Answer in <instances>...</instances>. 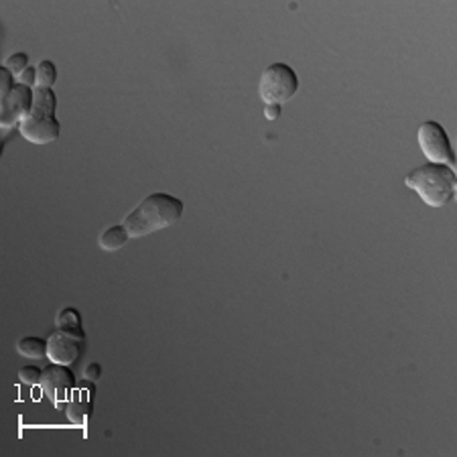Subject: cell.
Listing matches in <instances>:
<instances>
[{"label": "cell", "instance_id": "obj_1", "mask_svg": "<svg viewBox=\"0 0 457 457\" xmlns=\"http://www.w3.org/2000/svg\"><path fill=\"white\" fill-rule=\"evenodd\" d=\"M185 205L171 193H150L124 217V228L130 238H140L165 230L181 220Z\"/></svg>", "mask_w": 457, "mask_h": 457}, {"label": "cell", "instance_id": "obj_2", "mask_svg": "<svg viewBox=\"0 0 457 457\" xmlns=\"http://www.w3.org/2000/svg\"><path fill=\"white\" fill-rule=\"evenodd\" d=\"M404 185L415 189L419 197L431 207H445L456 197L457 175L443 163H425L406 175Z\"/></svg>", "mask_w": 457, "mask_h": 457}, {"label": "cell", "instance_id": "obj_3", "mask_svg": "<svg viewBox=\"0 0 457 457\" xmlns=\"http://www.w3.org/2000/svg\"><path fill=\"white\" fill-rule=\"evenodd\" d=\"M57 108V96L53 88H35L33 108L27 116L19 124V133L33 145H49L59 138L61 124L55 118Z\"/></svg>", "mask_w": 457, "mask_h": 457}, {"label": "cell", "instance_id": "obj_4", "mask_svg": "<svg viewBox=\"0 0 457 457\" xmlns=\"http://www.w3.org/2000/svg\"><path fill=\"white\" fill-rule=\"evenodd\" d=\"M299 90V78L295 69L287 63H272L262 71L260 83H258V96L267 106H281L289 102Z\"/></svg>", "mask_w": 457, "mask_h": 457}, {"label": "cell", "instance_id": "obj_5", "mask_svg": "<svg viewBox=\"0 0 457 457\" xmlns=\"http://www.w3.org/2000/svg\"><path fill=\"white\" fill-rule=\"evenodd\" d=\"M419 147L425 153L429 163H443L451 169L456 167V153L451 148L449 136L439 122L427 120L419 126Z\"/></svg>", "mask_w": 457, "mask_h": 457}, {"label": "cell", "instance_id": "obj_6", "mask_svg": "<svg viewBox=\"0 0 457 457\" xmlns=\"http://www.w3.org/2000/svg\"><path fill=\"white\" fill-rule=\"evenodd\" d=\"M39 386L47 399H51L57 404H66L71 392L78 386V382H76V374L69 370V366L51 362L47 368H43Z\"/></svg>", "mask_w": 457, "mask_h": 457}, {"label": "cell", "instance_id": "obj_7", "mask_svg": "<svg viewBox=\"0 0 457 457\" xmlns=\"http://www.w3.org/2000/svg\"><path fill=\"white\" fill-rule=\"evenodd\" d=\"M33 98H35V88H29L25 83L16 81L13 92L0 102V126L4 130L19 126L21 120L31 112Z\"/></svg>", "mask_w": 457, "mask_h": 457}, {"label": "cell", "instance_id": "obj_8", "mask_svg": "<svg viewBox=\"0 0 457 457\" xmlns=\"http://www.w3.org/2000/svg\"><path fill=\"white\" fill-rule=\"evenodd\" d=\"M94 396H96V382L83 378L78 382L76 390L71 392L68 401H66V415L68 419L78 425V427H86L88 421L92 417V411H94Z\"/></svg>", "mask_w": 457, "mask_h": 457}, {"label": "cell", "instance_id": "obj_9", "mask_svg": "<svg viewBox=\"0 0 457 457\" xmlns=\"http://www.w3.org/2000/svg\"><path fill=\"white\" fill-rule=\"evenodd\" d=\"M81 351H83V339L69 336L61 329L53 332L47 339V358L55 364L71 366L80 360Z\"/></svg>", "mask_w": 457, "mask_h": 457}, {"label": "cell", "instance_id": "obj_10", "mask_svg": "<svg viewBox=\"0 0 457 457\" xmlns=\"http://www.w3.org/2000/svg\"><path fill=\"white\" fill-rule=\"evenodd\" d=\"M57 329L66 332L69 336L80 337V339H86V334H83V327H81V317L80 311L76 307H63L59 311L57 315Z\"/></svg>", "mask_w": 457, "mask_h": 457}, {"label": "cell", "instance_id": "obj_11", "mask_svg": "<svg viewBox=\"0 0 457 457\" xmlns=\"http://www.w3.org/2000/svg\"><path fill=\"white\" fill-rule=\"evenodd\" d=\"M128 232L124 228V224H116V226H110L108 230H104V234L100 236V246L108 250V252H114V250H120L124 244L128 242Z\"/></svg>", "mask_w": 457, "mask_h": 457}, {"label": "cell", "instance_id": "obj_12", "mask_svg": "<svg viewBox=\"0 0 457 457\" xmlns=\"http://www.w3.org/2000/svg\"><path fill=\"white\" fill-rule=\"evenodd\" d=\"M19 354L27 356V358H47V339L41 337H23L16 344Z\"/></svg>", "mask_w": 457, "mask_h": 457}, {"label": "cell", "instance_id": "obj_13", "mask_svg": "<svg viewBox=\"0 0 457 457\" xmlns=\"http://www.w3.org/2000/svg\"><path fill=\"white\" fill-rule=\"evenodd\" d=\"M37 78L43 88H53V83L57 81V68H55L53 61H41L37 66Z\"/></svg>", "mask_w": 457, "mask_h": 457}, {"label": "cell", "instance_id": "obj_14", "mask_svg": "<svg viewBox=\"0 0 457 457\" xmlns=\"http://www.w3.org/2000/svg\"><path fill=\"white\" fill-rule=\"evenodd\" d=\"M2 66L9 69L14 78H19V76L29 68V55L21 53V51H19V53H13L9 59H6V61H4V63H2Z\"/></svg>", "mask_w": 457, "mask_h": 457}, {"label": "cell", "instance_id": "obj_15", "mask_svg": "<svg viewBox=\"0 0 457 457\" xmlns=\"http://www.w3.org/2000/svg\"><path fill=\"white\" fill-rule=\"evenodd\" d=\"M41 376H43V370L37 368V366H23L19 370V380L23 384H29V386H37L41 384Z\"/></svg>", "mask_w": 457, "mask_h": 457}, {"label": "cell", "instance_id": "obj_16", "mask_svg": "<svg viewBox=\"0 0 457 457\" xmlns=\"http://www.w3.org/2000/svg\"><path fill=\"white\" fill-rule=\"evenodd\" d=\"M16 86V80H14V76L9 71V69L0 68V98L4 100L6 96L13 92V88Z\"/></svg>", "mask_w": 457, "mask_h": 457}, {"label": "cell", "instance_id": "obj_17", "mask_svg": "<svg viewBox=\"0 0 457 457\" xmlns=\"http://www.w3.org/2000/svg\"><path fill=\"white\" fill-rule=\"evenodd\" d=\"M16 81L19 83H25V86H29V88H37V83H39V78H37V68H31L29 66L19 78H16Z\"/></svg>", "mask_w": 457, "mask_h": 457}, {"label": "cell", "instance_id": "obj_18", "mask_svg": "<svg viewBox=\"0 0 457 457\" xmlns=\"http://www.w3.org/2000/svg\"><path fill=\"white\" fill-rule=\"evenodd\" d=\"M83 376L88 378V380H92V382L100 380V376H102V366H100V364H90V366L86 368V374H83Z\"/></svg>", "mask_w": 457, "mask_h": 457}, {"label": "cell", "instance_id": "obj_19", "mask_svg": "<svg viewBox=\"0 0 457 457\" xmlns=\"http://www.w3.org/2000/svg\"><path fill=\"white\" fill-rule=\"evenodd\" d=\"M277 116H281V106H277V104L267 106V118H269V120H274Z\"/></svg>", "mask_w": 457, "mask_h": 457}]
</instances>
